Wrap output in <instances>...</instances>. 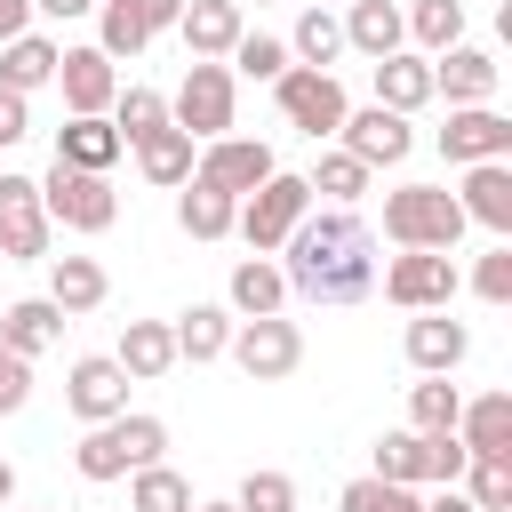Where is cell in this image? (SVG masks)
Wrapping results in <instances>:
<instances>
[{"label": "cell", "instance_id": "obj_2", "mask_svg": "<svg viewBox=\"0 0 512 512\" xmlns=\"http://www.w3.org/2000/svg\"><path fill=\"white\" fill-rule=\"evenodd\" d=\"M160 456H168V424H160V416H136V408L88 424L80 448H72L80 480H96V488H104V480H128L136 464H160Z\"/></svg>", "mask_w": 512, "mask_h": 512}, {"label": "cell", "instance_id": "obj_50", "mask_svg": "<svg viewBox=\"0 0 512 512\" xmlns=\"http://www.w3.org/2000/svg\"><path fill=\"white\" fill-rule=\"evenodd\" d=\"M16 32H32V0H0V40H16Z\"/></svg>", "mask_w": 512, "mask_h": 512}, {"label": "cell", "instance_id": "obj_19", "mask_svg": "<svg viewBox=\"0 0 512 512\" xmlns=\"http://www.w3.org/2000/svg\"><path fill=\"white\" fill-rule=\"evenodd\" d=\"M224 312L232 320H264V312H288V280L272 256H240L232 280H224Z\"/></svg>", "mask_w": 512, "mask_h": 512}, {"label": "cell", "instance_id": "obj_7", "mask_svg": "<svg viewBox=\"0 0 512 512\" xmlns=\"http://www.w3.org/2000/svg\"><path fill=\"white\" fill-rule=\"evenodd\" d=\"M304 208H312V184H304V176H288V168H272V176H264V184H256V192L240 200L232 232H240V240H248L256 256H272V248H280V240L296 232V216H304Z\"/></svg>", "mask_w": 512, "mask_h": 512}, {"label": "cell", "instance_id": "obj_4", "mask_svg": "<svg viewBox=\"0 0 512 512\" xmlns=\"http://www.w3.org/2000/svg\"><path fill=\"white\" fill-rule=\"evenodd\" d=\"M232 104H240L232 64H224V56H192V64H184V88L168 96V120H176L192 144H208V136L232 128Z\"/></svg>", "mask_w": 512, "mask_h": 512}, {"label": "cell", "instance_id": "obj_11", "mask_svg": "<svg viewBox=\"0 0 512 512\" xmlns=\"http://www.w3.org/2000/svg\"><path fill=\"white\" fill-rule=\"evenodd\" d=\"M336 144H344L360 168H400V160L416 152V128H408V112H392V104H360V112H344Z\"/></svg>", "mask_w": 512, "mask_h": 512}, {"label": "cell", "instance_id": "obj_6", "mask_svg": "<svg viewBox=\"0 0 512 512\" xmlns=\"http://www.w3.org/2000/svg\"><path fill=\"white\" fill-rule=\"evenodd\" d=\"M40 208H48V224H72V232H112V216H120V192H112V176H96V168H48L40 176Z\"/></svg>", "mask_w": 512, "mask_h": 512}, {"label": "cell", "instance_id": "obj_23", "mask_svg": "<svg viewBox=\"0 0 512 512\" xmlns=\"http://www.w3.org/2000/svg\"><path fill=\"white\" fill-rule=\"evenodd\" d=\"M112 296V280H104V264L96 256H48V304L72 320V312H96Z\"/></svg>", "mask_w": 512, "mask_h": 512}, {"label": "cell", "instance_id": "obj_41", "mask_svg": "<svg viewBox=\"0 0 512 512\" xmlns=\"http://www.w3.org/2000/svg\"><path fill=\"white\" fill-rule=\"evenodd\" d=\"M376 480H400V488H424V432H384L376 440Z\"/></svg>", "mask_w": 512, "mask_h": 512}, {"label": "cell", "instance_id": "obj_21", "mask_svg": "<svg viewBox=\"0 0 512 512\" xmlns=\"http://www.w3.org/2000/svg\"><path fill=\"white\" fill-rule=\"evenodd\" d=\"M120 152H128V144H120V128H112L104 112H72V120L56 128V160H64V168H96V176H112Z\"/></svg>", "mask_w": 512, "mask_h": 512}, {"label": "cell", "instance_id": "obj_48", "mask_svg": "<svg viewBox=\"0 0 512 512\" xmlns=\"http://www.w3.org/2000/svg\"><path fill=\"white\" fill-rule=\"evenodd\" d=\"M136 16H144V32H168L176 16H184V0H128Z\"/></svg>", "mask_w": 512, "mask_h": 512}, {"label": "cell", "instance_id": "obj_18", "mask_svg": "<svg viewBox=\"0 0 512 512\" xmlns=\"http://www.w3.org/2000/svg\"><path fill=\"white\" fill-rule=\"evenodd\" d=\"M56 88H64V112H112L120 72H112L104 48H64L56 56Z\"/></svg>", "mask_w": 512, "mask_h": 512}, {"label": "cell", "instance_id": "obj_30", "mask_svg": "<svg viewBox=\"0 0 512 512\" xmlns=\"http://www.w3.org/2000/svg\"><path fill=\"white\" fill-rule=\"evenodd\" d=\"M192 152H200V144H192V136H184L176 120H168V128H152V136L136 144V168H144V184H160V192H176V184L192 176Z\"/></svg>", "mask_w": 512, "mask_h": 512}, {"label": "cell", "instance_id": "obj_42", "mask_svg": "<svg viewBox=\"0 0 512 512\" xmlns=\"http://www.w3.org/2000/svg\"><path fill=\"white\" fill-rule=\"evenodd\" d=\"M336 512H424V488H400V480H352L344 496H336Z\"/></svg>", "mask_w": 512, "mask_h": 512}, {"label": "cell", "instance_id": "obj_45", "mask_svg": "<svg viewBox=\"0 0 512 512\" xmlns=\"http://www.w3.org/2000/svg\"><path fill=\"white\" fill-rule=\"evenodd\" d=\"M464 464H472V448L456 432H424V488H448Z\"/></svg>", "mask_w": 512, "mask_h": 512}, {"label": "cell", "instance_id": "obj_27", "mask_svg": "<svg viewBox=\"0 0 512 512\" xmlns=\"http://www.w3.org/2000/svg\"><path fill=\"white\" fill-rule=\"evenodd\" d=\"M232 216H240V200H232V192H216V184H200V176H184V184H176V224H184V240H224V232H232Z\"/></svg>", "mask_w": 512, "mask_h": 512}, {"label": "cell", "instance_id": "obj_24", "mask_svg": "<svg viewBox=\"0 0 512 512\" xmlns=\"http://www.w3.org/2000/svg\"><path fill=\"white\" fill-rule=\"evenodd\" d=\"M112 360L128 368V384H160V376L176 368V336H168V320H128Z\"/></svg>", "mask_w": 512, "mask_h": 512}, {"label": "cell", "instance_id": "obj_17", "mask_svg": "<svg viewBox=\"0 0 512 512\" xmlns=\"http://www.w3.org/2000/svg\"><path fill=\"white\" fill-rule=\"evenodd\" d=\"M496 80H504V64L488 56V48H440L432 56V96H448V104H488L496 96Z\"/></svg>", "mask_w": 512, "mask_h": 512}, {"label": "cell", "instance_id": "obj_44", "mask_svg": "<svg viewBox=\"0 0 512 512\" xmlns=\"http://www.w3.org/2000/svg\"><path fill=\"white\" fill-rule=\"evenodd\" d=\"M472 296H480V304H512V240H496V248L472 264Z\"/></svg>", "mask_w": 512, "mask_h": 512}, {"label": "cell", "instance_id": "obj_16", "mask_svg": "<svg viewBox=\"0 0 512 512\" xmlns=\"http://www.w3.org/2000/svg\"><path fill=\"white\" fill-rule=\"evenodd\" d=\"M456 208L464 224H488L496 240H512V160H472L456 184Z\"/></svg>", "mask_w": 512, "mask_h": 512}, {"label": "cell", "instance_id": "obj_31", "mask_svg": "<svg viewBox=\"0 0 512 512\" xmlns=\"http://www.w3.org/2000/svg\"><path fill=\"white\" fill-rule=\"evenodd\" d=\"M0 336H8V352H24V360H32V352H48V344L64 336V312H56L48 296H24V304H8V312H0Z\"/></svg>", "mask_w": 512, "mask_h": 512}, {"label": "cell", "instance_id": "obj_12", "mask_svg": "<svg viewBox=\"0 0 512 512\" xmlns=\"http://www.w3.org/2000/svg\"><path fill=\"white\" fill-rule=\"evenodd\" d=\"M272 168H280V160H272V144H256V136H208V144L192 152V176L216 184V192H232V200H248Z\"/></svg>", "mask_w": 512, "mask_h": 512}, {"label": "cell", "instance_id": "obj_34", "mask_svg": "<svg viewBox=\"0 0 512 512\" xmlns=\"http://www.w3.org/2000/svg\"><path fill=\"white\" fill-rule=\"evenodd\" d=\"M128 512H192V480L168 464H136L128 472Z\"/></svg>", "mask_w": 512, "mask_h": 512}, {"label": "cell", "instance_id": "obj_35", "mask_svg": "<svg viewBox=\"0 0 512 512\" xmlns=\"http://www.w3.org/2000/svg\"><path fill=\"white\" fill-rule=\"evenodd\" d=\"M104 120L120 128V144H144L152 128H168V96H160V88H120Z\"/></svg>", "mask_w": 512, "mask_h": 512}, {"label": "cell", "instance_id": "obj_25", "mask_svg": "<svg viewBox=\"0 0 512 512\" xmlns=\"http://www.w3.org/2000/svg\"><path fill=\"white\" fill-rule=\"evenodd\" d=\"M456 440L472 456H512V392H480L456 408Z\"/></svg>", "mask_w": 512, "mask_h": 512}, {"label": "cell", "instance_id": "obj_49", "mask_svg": "<svg viewBox=\"0 0 512 512\" xmlns=\"http://www.w3.org/2000/svg\"><path fill=\"white\" fill-rule=\"evenodd\" d=\"M32 16H48V24H72V16H96V0H32Z\"/></svg>", "mask_w": 512, "mask_h": 512}, {"label": "cell", "instance_id": "obj_3", "mask_svg": "<svg viewBox=\"0 0 512 512\" xmlns=\"http://www.w3.org/2000/svg\"><path fill=\"white\" fill-rule=\"evenodd\" d=\"M384 240H392V248H456V240H464L456 192H440V184H400V192H384Z\"/></svg>", "mask_w": 512, "mask_h": 512}, {"label": "cell", "instance_id": "obj_43", "mask_svg": "<svg viewBox=\"0 0 512 512\" xmlns=\"http://www.w3.org/2000/svg\"><path fill=\"white\" fill-rule=\"evenodd\" d=\"M232 504H240V512H296V480H288V472H248Z\"/></svg>", "mask_w": 512, "mask_h": 512}, {"label": "cell", "instance_id": "obj_14", "mask_svg": "<svg viewBox=\"0 0 512 512\" xmlns=\"http://www.w3.org/2000/svg\"><path fill=\"white\" fill-rule=\"evenodd\" d=\"M64 408H72L80 424H104V416H120V408H128V368H120L112 352H88V360H72V376H64Z\"/></svg>", "mask_w": 512, "mask_h": 512}, {"label": "cell", "instance_id": "obj_51", "mask_svg": "<svg viewBox=\"0 0 512 512\" xmlns=\"http://www.w3.org/2000/svg\"><path fill=\"white\" fill-rule=\"evenodd\" d=\"M424 512H480V504H472V496H464V488H456V480H448V488H440V496H424Z\"/></svg>", "mask_w": 512, "mask_h": 512}, {"label": "cell", "instance_id": "obj_46", "mask_svg": "<svg viewBox=\"0 0 512 512\" xmlns=\"http://www.w3.org/2000/svg\"><path fill=\"white\" fill-rule=\"evenodd\" d=\"M24 400H32V360L8 352V336H0V416H16Z\"/></svg>", "mask_w": 512, "mask_h": 512}, {"label": "cell", "instance_id": "obj_26", "mask_svg": "<svg viewBox=\"0 0 512 512\" xmlns=\"http://www.w3.org/2000/svg\"><path fill=\"white\" fill-rule=\"evenodd\" d=\"M56 40L48 32H16V40H0V88H16V96H32V88H48L56 80Z\"/></svg>", "mask_w": 512, "mask_h": 512}, {"label": "cell", "instance_id": "obj_9", "mask_svg": "<svg viewBox=\"0 0 512 512\" xmlns=\"http://www.w3.org/2000/svg\"><path fill=\"white\" fill-rule=\"evenodd\" d=\"M224 352L240 360V376H248V384H280V376H296V360H304V328H296L288 312L232 320V344H224Z\"/></svg>", "mask_w": 512, "mask_h": 512}, {"label": "cell", "instance_id": "obj_8", "mask_svg": "<svg viewBox=\"0 0 512 512\" xmlns=\"http://www.w3.org/2000/svg\"><path fill=\"white\" fill-rule=\"evenodd\" d=\"M272 104H280V120H288V128H304L312 144H320V136H336V128H344V112H352V104H344V80H336V72H312V64H288V72L272 80Z\"/></svg>", "mask_w": 512, "mask_h": 512}, {"label": "cell", "instance_id": "obj_15", "mask_svg": "<svg viewBox=\"0 0 512 512\" xmlns=\"http://www.w3.org/2000/svg\"><path fill=\"white\" fill-rule=\"evenodd\" d=\"M400 352H408V368H416V376H448V368H464L472 328H464V320H448V312H408Z\"/></svg>", "mask_w": 512, "mask_h": 512}, {"label": "cell", "instance_id": "obj_20", "mask_svg": "<svg viewBox=\"0 0 512 512\" xmlns=\"http://www.w3.org/2000/svg\"><path fill=\"white\" fill-rule=\"evenodd\" d=\"M176 32H184V56H232V40L248 32V8L240 0H184Z\"/></svg>", "mask_w": 512, "mask_h": 512}, {"label": "cell", "instance_id": "obj_53", "mask_svg": "<svg viewBox=\"0 0 512 512\" xmlns=\"http://www.w3.org/2000/svg\"><path fill=\"white\" fill-rule=\"evenodd\" d=\"M192 512H240V504H192Z\"/></svg>", "mask_w": 512, "mask_h": 512}, {"label": "cell", "instance_id": "obj_36", "mask_svg": "<svg viewBox=\"0 0 512 512\" xmlns=\"http://www.w3.org/2000/svg\"><path fill=\"white\" fill-rule=\"evenodd\" d=\"M368 176H376V168H360V160H352V152L336 144V152H320V168H312L304 184H312V192H328V208H360Z\"/></svg>", "mask_w": 512, "mask_h": 512}, {"label": "cell", "instance_id": "obj_52", "mask_svg": "<svg viewBox=\"0 0 512 512\" xmlns=\"http://www.w3.org/2000/svg\"><path fill=\"white\" fill-rule=\"evenodd\" d=\"M8 496H16V464L0 456V512H8Z\"/></svg>", "mask_w": 512, "mask_h": 512}, {"label": "cell", "instance_id": "obj_33", "mask_svg": "<svg viewBox=\"0 0 512 512\" xmlns=\"http://www.w3.org/2000/svg\"><path fill=\"white\" fill-rule=\"evenodd\" d=\"M400 24L416 40V56H440L464 40V0H416V8H400Z\"/></svg>", "mask_w": 512, "mask_h": 512}, {"label": "cell", "instance_id": "obj_29", "mask_svg": "<svg viewBox=\"0 0 512 512\" xmlns=\"http://www.w3.org/2000/svg\"><path fill=\"white\" fill-rule=\"evenodd\" d=\"M168 336H176V360H224V344H232V312L224 304H192V312H176L168 320Z\"/></svg>", "mask_w": 512, "mask_h": 512}, {"label": "cell", "instance_id": "obj_39", "mask_svg": "<svg viewBox=\"0 0 512 512\" xmlns=\"http://www.w3.org/2000/svg\"><path fill=\"white\" fill-rule=\"evenodd\" d=\"M456 408H464V392H456L448 376L408 384V424H416V432H456Z\"/></svg>", "mask_w": 512, "mask_h": 512}, {"label": "cell", "instance_id": "obj_22", "mask_svg": "<svg viewBox=\"0 0 512 512\" xmlns=\"http://www.w3.org/2000/svg\"><path fill=\"white\" fill-rule=\"evenodd\" d=\"M376 104H392V112H424L432 104V56H416V48H392V56H376Z\"/></svg>", "mask_w": 512, "mask_h": 512}, {"label": "cell", "instance_id": "obj_55", "mask_svg": "<svg viewBox=\"0 0 512 512\" xmlns=\"http://www.w3.org/2000/svg\"><path fill=\"white\" fill-rule=\"evenodd\" d=\"M336 8H344V0H336Z\"/></svg>", "mask_w": 512, "mask_h": 512}, {"label": "cell", "instance_id": "obj_47", "mask_svg": "<svg viewBox=\"0 0 512 512\" xmlns=\"http://www.w3.org/2000/svg\"><path fill=\"white\" fill-rule=\"evenodd\" d=\"M24 136H32V96L0 88V152H8V144H24Z\"/></svg>", "mask_w": 512, "mask_h": 512}, {"label": "cell", "instance_id": "obj_5", "mask_svg": "<svg viewBox=\"0 0 512 512\" xmlns=\"http://www.w3.org/2000/svg\"><path fill=\"white\" fill-rule=\"evenodd\" d=\"M376 288H384V304H400V312H448L456 288H464V272H456L448 248H400V256L376 272Z\"/></svg>", "mask_w": 512, "mask_h": 512}, {"label": "cell", "instance_id": "obj_28", "mask_svg": "<svg viewBox=\"0 0 512 512\" xmlns=\"http://www.w3.org/2000/svg\"><path fill=\"white\" fill-rule=\"evenodd\" d=\"M344 48H360V56H392L400 40H408V24H400V8L392 0H344Z\"/></svg>", "mask_w": 512, "mask_h": 512}, {"label": "cell", "instance_id": "obj_32", "mask_svg": "<svg viewBox=\"0 0 512 512\" xmlns=\"http://www.w3.org/2000/svg\"><path fill=\"white\" fill-rule=\"evenodd\" d=\"M288 56H296V64H312V72H328V64L344 56V24H336V8H328V0L296 16V32H288Z\"/></svg>", "mask_w": 512, "mask_h": 512}, {"label": "cell", "instance_id": "obj_54", "mask_svg": "<svg viewBox=\"0 0 512 512\" xmlns=\"http://www.w3.org/2000/svg\"><path fill=\"white\" fill-rule=\"evenodd\" d=\"M240 8H248V0H240ZM256 8H272V0H256Z\"/></svg>", "mask_w": 512, "mask_h": 512}, {"label": "cell", "instance_id": "obj_40", "mask_svg": "<svg viewBox=\"0 0 512 512\" xmlns=\"http://www.w3.org/2000/svg\"><path fill=\"white\" fill-rule=\"evenodd\" d=\"M456 488L480 504V512H512V456H472L456 472Z\"/></svg>", "mask_w": 512, "mask_h": 512}, {"label": "cell", "instance_id": "obj_13", "mask_svg": "<svg viewBox=\"0 0 512 512\" xmlns=\"http://www.w3.org/2000/svg\"><path fill=\"white\" fill-rule=\"evenodd\" d=\"M440 160H456V168H472V160H512V120H504L496 104H448Z\"/></svg>", "mask_w": 512, "mask_h": 512}, {"label": "cell", "instance_id": "obj_38", "mask_svg": "<svg viewBox=\"0 0 512 512\" xmlns=\"http://www.w3.org/2000/svg\"><path fill=\"white\" fill-rule=\"evenodd\" d=\"M224 64H232V80H280L296 56H288V40H272V32H240Z\"/></svg>", "mask_w": 512, "mask_h": 512}, {"label": "cell", "instance_id": "obj_10", "mask_svg": "<svg viewBox=\"0 0 512 512\" xmlns=\"http://www.w3.org/2000/svg\"><path fill=\"white\" fill-rule=\"evenodd\" d=\"M48 208H40V184L32 176H16V168H0V256L8 264H40L48 256Z\"/></svg>", "mask_w": 512, "mask_h": 512}, {"label": "cell", "instance_id": "obj_1", "mask_svg": "<svg viewBox=\"0 0 512 512\" xmlns=\"http://www.w3.org/2000/svg\"><path fill=\"white\" fill-rule=\"evenodd\" d=\"M280 256V280H288V296H304V304H360V296H376V232L360 224V208H304L296 216V232L272 248Z\"/></svg>", "mask_w": 512, "mask_h": 512}, {"label": "cell", "instance_id": "obj_37", "mask_svg": "<svg viewBox=\"0 0 512 512\" xmlns=\"http://www.w3.org/2000/svg\"><path fill=\"white\" fill-rule=\"evenodd\" d=\"M144 40H152V32H144V16H136L128 0H96V48H104L112 64H120V56H144Z\"/></svg>", "mask_w": 512, "mask_h": 512}]
</instances>
